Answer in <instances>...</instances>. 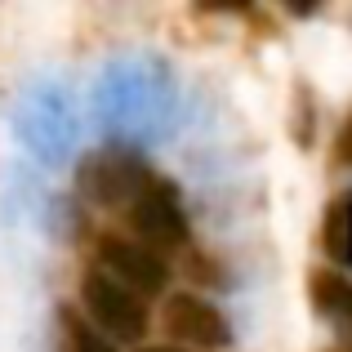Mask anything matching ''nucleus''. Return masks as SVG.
Masks as SVG:
<instances>
[{
  "instance_id": "nucleus-1",
  "label": "nucleus",
  "mask_w": 352,
  "mask_h": 352,
  "mask_svg": "<svg viewBox=\"0 0 352 352\" xmlns=\"http://www.w3.org/2000/svg\"><path fill=\"white\" fill-rule=\"evenodd\" d=\"M147 183H152L147 161L134 152V147H125V143H107V147L89 152L85 161L76 165L80 197L94 201V206H103V210H120V206L129 210V201H134Z\"/></svg>"
},
{
  "instance_id": "nucleus-2",
  "label": "nucleus",
  "mask_w": 352,
  "mask_h": 352,
  "mask_svg": "<svg viewBox=\"0 0 352 352\" xmlns=\"http://www.w3.org/2000/svg\"><path fill=\"white\" fill-rule=\"evenodd\" d=\"M80 299H85L89 317H94V326L103 330L107 339H143L147 330V308L143 299H138L134 290H125L120 281L103 272V267H89L85 281H80Z\"/></svg>"
},
{
  "instance_id": "nucleus-3",
  "label": "nucleus",
  "mask_w": 352,
  "mask_h": 352,
  "mask_svg": "<svg viewBox=\"0 0 352 352\" xmlns=\"http://www.w3.org/2000/svg\"><path fill=\"white\" fill-rule=\"evenodd\" d=\"M129 228L138 232V245L147 250H174L188 241V214H183L179 192L165 179H152L129 201Z\"/></svg>"
},
{
  "instance_id": "nucleus-4",
  "label": "nucleus",
  "mask_w": 352,
  "mask_h": 352,
  "mask_svg": "<svg viewBox=\"0 0 352 352\" xmlns=\"http://www.w3.org/2000/svg\"><path fill=\"white\" fill-rule=\"evenodd\" d=\"M98 267H103L112 281H120L125 290H134L138 299L143 294H161L170 285V267L156 250L138 245V241L125 236H103L98 241Z\"/></svg>"
},
{
  "instance_id": "nucleus-5",
  "label": "nucleus",
  "mask_w": 352,
  "mask_h": 352,
  "mask_svg": "<svg viewBox=\"0 0 352 352\" xmlns=\"http://www.w3.org/2000/svg\"><path fill=\"white\" fill-rule=\"evenodd\" d=\"M165 330L179 344H192V348H223L232 339L223 312L214 303L197 299V294H170L165 299Z\"/></svg>"
},
{
  "instance_id": "nucleus-6",
  "label": "nucleus",
  "mask_w": 352,
  "mask_h": 352,
  "mask_svg": "<svg viewBox=\"0 0 352 352\" xmlns=\"http://www.w3.org/2000/svg\"><path fill=\"white\" fill-rule=\"evenodd\" d=\"M321 245L339 267H352V192L330 201L326 223H321Z\"/></svg>"
},
{
  "instance_id": "nucleus-7",
  "label": "nucleus",
  "mask_w": 352,
  "mask_h": 352,
  "mask_svg": "<svg viewBox=\"0 0 352 352\" xmlns=\"http://www.w3.org/2000/svg\"><path fill=\"white\" fill-rule=\"evenodd\" d=\"M312 303H317L330 321H339L344 330H352V281H344L339 272L312 276Z\"/></svg>"
},
{
  "instance_id": "nucleus-8",
  "label": "nucleus",
  "mask_w": 352,
  "mask_h": 352,
  "mask_svg": "<svg viewBox=\"0 0 352 352\" xmlns=\"http://www.w3.org/2000/svg\"><path fill=\"white\" fill-rule=\"evenodd\" d=\"M63 326H67V339H72V348H76V352H116L112 339H107L103 330H94L89 321L72 317L67 308H63Z\"/></svg>"
},
{
  "instance_id": "nucleus-9",
  "label": "nucleus",
  "mask_w": 352,
  "mask_h": 352,
  "mask_svg": "<svg viewBox=\"0 0 352 352\" xmlns=\"http://www.w3.org/2000/svg\"><path fill=\"white\" fill-rule=\"evenodd\" d=\"M339 156H344V161H352V125L344 129V138H339Z\"/></svg>"
},
{
  "instance_id": "nucleus-10",
  "label": "nucleus",
  "mask_w": 352,
  "mask_h": 352,
  "mask_svg": "<svg viewBox=\"0 0 352 352\" xmlns=\"http://www.w3.org/2000/svg\"><path fill=\"white\" fill-rule=\"evenodd\" d=\"M138 352H179V348H138Z\"/></svg>"
}]
</instances>
